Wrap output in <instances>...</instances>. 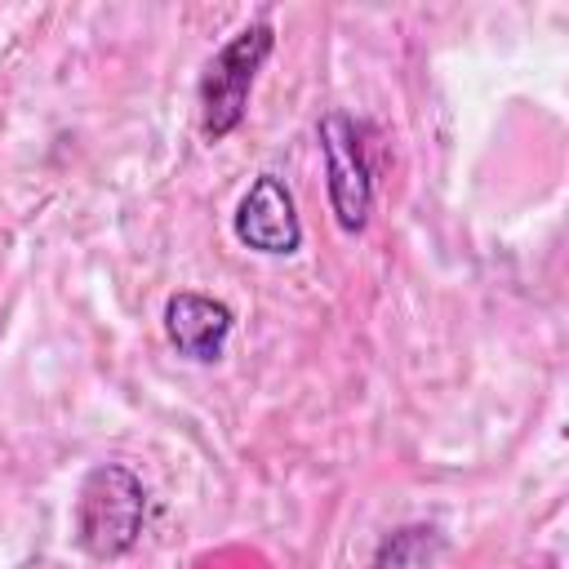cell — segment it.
I'll list each match as a JSON object with an SVG mask.
<instances>
[{
  "mask_svg": "<svg viewBox=\"0 0 569 569\" xmlns=\"http://www.w3.org/2000/svg\"><path fill=\"white\" fill-rule=\"evenodd\" d=\"M147 525V489L120 462H98L76 489V547L89 560H120Z\"/></svg>",
  "mask_w": 569,
  "mask_h": 569,
  "instance_id": "1",
  "label": "cell"
},
{
  "mask_svg": "<svg viewBox=\"0 0 569 569\" xmlns=\"http://www.w3.org/2000/svg\"><path fill=\"white\" fill-rule=\"evenodd\" d=\"M276 49V31L271 22H249L240 27L204 67L200 76V133L209 142H222L227 133L240 129L244 111H249V93H253V80L262 71V62L271 58Z\"/></svg>",
  "mask_w": 569,
  "mask_h": 569,
  "instance_id": "2",
  "label": "cell"
},
{
  "mask_svg": "<svg viewBox=\"0 0 569 569\" xmlns=\"http://www.w3.org/2000/svg\"><path fill=\"white\" fill-rule=\"evenodd\" d=\"M320 151H325V178H329V204L342 231H365L373 209V173L365 160L360 124L342 111H329L320 120Z\"/></svg>",
  "mask_w": 569,
  "mask_h": 569,
  "instance_id": "3",
  "label": "cell"
},
{
  "mask_svg": "<svg viewBox=\"0 0 569 569\" xmlns=\"http://www.w3.org/2000/svg\"><path fill=\"white\" fill-rule=\"evenodd\" d=\"M231 227H236V240L253 253L284 258V253H298V244H302L298 204H293V191L284 187L280 173H258L249 182V191L236 204Z\"/></svg>",
  "mask_w": 569,
  "mask_h": 569,
  "instance_id": "4",
  "label": "cell"
},
{
  "mask_svg": "<svg viewBox=\"0 0 569 569\" xmlns=\"http://www.w3.org/2000/svg\"><path fill=\"white\" fill-rule=\"evenodd\" d=\"M236 329V316L227 302L209 298V293H191L178 289L164 302V338L178 356L196 360V365H213L227 351V338Z\"/></svg>",
  "mask_w": 569,
  "mask_h": 569,
  "instance_id": "5",
  "label": "cell"
},
{
  "mask_svg": "<svg viewBox=\"0 0 569 569\" xmlns=\"http://www.w3.org/2000/svg\"><path fill=\"white\" fill-rule=\"evenodd\" d=\"M516 569H560V560H556V556H533V560H525V565H516Z\"/></svg>",
  "mask_w": 569,
  "mask_h": 569,
  "instance_id": "6",
  "label": "cell"
}]
</instances>
